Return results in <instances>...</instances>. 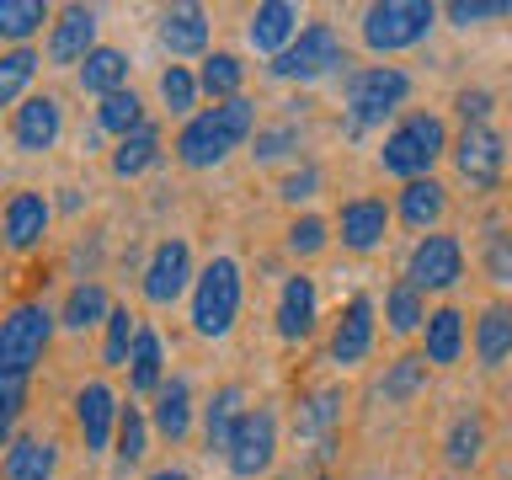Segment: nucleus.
Here are the masks:
<instances>
[{"instance_id": "nucleus-10", "label": "nucleus", "mask_w": 512, "mask_h": 480, "mask_svg": "<svg viewBox=\"0 0 512 480\" xmlns=\"http://www.w3.org/2000/svg\"><path fill=\"white\" fill-rule=\"evenodd\" d=\"M59 128H64V112H59L54 96H27L11 118V144L22 155H43V150H54Z\"/></svg>"}, {"instance_id": "nucleus-8", "label": "nucleus", "mask_w": 512, "mask_h": 480, "mask_svg": "<svg viewBox=\"0 0 512 480\" xmlns=\"http://www.w3.org/2000/svg\"><path fill=\"white\" fill-rule=\"evenodd\" d=\"M459 272H464L459 240L454 235H422L416 251H411V262H406V283L427 294V288H454Z\"/></svg>"}, {"instance_id": "nucleus-3", "label": "nucleus", "mask_w": 512, "mask_h": 480, "mask_svg": "<svg viewBox=\"0 0 512 480\" xmlns=\"http://www.w3.org/2000/svg\"><path fill=\"white\" fill-rule=\"evenodd\" d=\"M240 315V267L230 256H214L203 267L198 288H192V326L198 336H224Z\"/></svg>"}, {"instance_id": "nucleus-26", "label": "nucleus", "mask_w": 512, "mask_h": 480, "mask_svg": "<svg viewBox=\"0 0 512 480\" xmlns=\"http://www.w3.org/2000/svg\"><path fill=\"white\" fill-rule=\"evenodd\" d=\"M443 187L432 182V176H422V182H406V192H400V219L411 224V230H427V224L443 219Z\"/></svg>"}, {"instance_id": "nucleus-41", "label": "nucleus", "mask_w": 512, "mask_h": 480, "mask_svg": "<svg viewBox=\"0 0 512 480\" xmlns=\"http://www.w3.org/2000/svg\"><path fill=\"white\" fill-rule=\"evenodd\" d=\"M320 246H326V219L304 214V219L288 224V251H294V256H315Z\"/></svg>"}, {"instance_id": "nucleus-42", "label": "nucleus", "mask_w": 512, "mask_h": 480, "mask_svg": "<svg viewBox=\"0 0 512 480\" xmlns=\"http://www.w3.org/2000/svg\"><path fill=\"white\" fill-rule=\"evenodd\" d=\"M475 454H480V422H475V416H464V422H454V432H448V459L470 464Z\"/></svg>"}, {"instance_id": "nucleus-11", "label": "nucleus", "mask_w": 512, "mask_h": 480, "mask_svg": "<svg viewBox=\"0 0 512 480\" xmlns=\"http://www.w3.org/2000/svg\"><path fill=\"white\" fill-rule=\"evenodd\" d=\"M187 278H192L187 240H160L155 256H150V267H144V299H150V304H171L187 288Z\"/></svg>"}, {"instance_id": "nucleus-34", "label": "nucleus", "mask_w": 512, "mask_h": 480, "mask_svg": "<svg viewBox=\"0 0 512 480\" xmlns=\"http://www.w3.org/2000/svg\"><path fill=\"white\" fill-rule=\"evenodd\" d=\"M384 320H390V331H416V326H427L422 288H411V283H395V288H390V299H384Z\"/></svg>"}, {"instance_id": "nucleus-38", "label": "nucleus", "mask_w": 512, "mask_h": 480, "mask_svg": "<svg viewBox=\"0 0 512 480\" xmlns=\"http://www.w3.org/2000/svg\"><path fill=\"white\" fill-rule=\"evenodd\" d=\"M134 342H139V326H134V315L128 310H112L107 315V342H102V358L118 368V363H128V352H134Z\"/></svg>"}, {"instance_id": "nucleus-30", "label": "nucleus", "mask_w": 512, "mask_h": 480, "mask_svg": "<svg viewBox=\"0 0 512 480\" xmlns=\"http://www.w3.org/2000/svg\"><path fill=\"white\" fill-rule=\"evenodd\" d=\"M96 123H102L107 134L128 139V134H139V128H144V102L134 91H118V96H107V102L96 107Z\"/></svg>"}, {"instance_id": "nucleus-32", "label": "nucleus", "mask_w": 512, "mask_h": 480, "mask_svg": "<svg viewBox=\"0 0 512 480\" xmlns=\"http://www.w3.org/2000/svg\"><path fill=\"white\" fill-rule=\"evenodd\" d=\"M128 384L134 390H155L160 395V336L155 331H139V342H134V352H128Z\"/></svg>"}, {"instance_id": "nucleus-19", "label": "nucleus", "mask_w": 512, "mask_h": 480, "mask_svg": "<svg viewBox=\"0 0 512 480\" xmlns=\"http://www.w3.org/2000/svg\"><path fill=\"white\" fill-rule=\"evenodd\" d=\"M48 230V203L38 192H11L6 203V246L11 251H32Z\"/></svg>"}, {"instance_id": "nucleus-49", "label": "nucleus", "mask_w": 512, "mask_h": 480, "mask_svg": "<svg viewBox=\"0 0 512 480\" xmlns=\"http://www.w3.org/2000/svg\"><path fill=\"white\" fill-rule=\"evenodd\" d=\"M150 480H187V470H155Z\"/></svg>"}, {"instance_id": "nucleus-47", "label": "nucleus", "mask_w": 512, "mask_h": 480, "mask_svg": "<svg viewBox=\"0 0 512 480\" xmlns=\"http://www.w3.org/2000/svg\"><path fill=\"white\" fill-rule=\"evenodd\" d=\"M315 187H320V171H315V166H304V171H294V176L283 182V198H288V203L315 198Z\"/></svg>"}, {"instance_id": "nucleus-21", "label": "nucleus", "mask_w": 512, "mask_h": 480, "mask_svg": "<svg viewBox=\"0 0 512 480\" xmlns=\"http://www.w3.org/2000/svg\"><path fill=\"white\" fill-rule=\"evenodd\" d=\"M54 464H59V454H54V443H48V438H16L6 448L0 475H6V480H48V475H54Z\"/></svg>"}, {"instance_id": "nucleus-43", "label": "nucleus", "mask_w": 512, "mask_h": 480, "mask_svg": "<svg viewBox=\"0 0 512 480\" xmlns=\"http://www.w3.org/2000/svg\"><path fill=\"white\" fill-rule=\"evenodd\" d=\"M512 6L507 0H454L448 6V22L454 27H470V22H486V16H507Z\"/></svg>"}, {"instance_id": "nucleus-46", "label": "nucleus", "mask_w": 512, "mask_h": 480, "mask_svg": "<svg viewBox=\"0 0 512 480\" xmlns=\"http://www.w3.org/2000/svg\"><path fill=\"white\" fill-rule=\"evenodd\" d=\"M22 384L27 379H0V432H11L16 411H22Z\"/></svg>"}, {"instance_id": "nucleus-13", "label": "nucleus", "mask_w": 512, "mask_h": 480, "mask_svg": "<svg viewBox=\"0 0 512 480\" xmlns=\"http://www.w3.org/2000/svg\"><path fill=\"white\" fill-rule=\"evenodd\" d=\"M118 400H112V390L102 379H91V384H80V395H75V422H80V438H86V448L96 454V448H107L112 438V427H118Z\"/></svg>"}, {"instance_id": "nucleus-17", "label": "nucleus", "mask_w": 512, "mask_h": 480, "mask_svg": "<svg viewBox=\"0 0 512 480\" xmlns=\"http://www.w3.org/2000/svg\"><path fill=\"white\" fill-rule=\"evenodd\" d=\"M315 315H320L315 283L299 272V278L283 283V299H278V336H283V342H304V336L315 331Z\"/></svg>"}, {"instance_id": "nucleus-7", "label": "nucleus", "mask_w": 512, "mask_h": 480, "mask_svg": "<svg viewBox=\"0 0 512 480\" xmlns=\"http://www.w3.org/2000/svg\"><path fill=\"white\" fill-rule=\"evenodd\" d=\"M342 64H347V48H342V38H336V27L315 22V27H304L278 59H272V75H283V80H320V75L342 70Z\"/></svg>"}, {"instance_id": "nucleus-14", "label": "nucleus", "mask_w": 512, "mask_h": 480, "mask_svg": "<svg viewBox=\"0 0 512 480\" xmlns=\"http://www.w3.org/2000/svg\"><path fill=\"white\" fill-rule=\"evenodd\" d=\"M96 54V11L91 6H70L54 22V38H48V59L54 64H86Z\"/></svg>"}, {"instance_id": "nucleus-24", "label": "nucleus", "mask_w": 512, "mask_h": 480, "mask_svg": "<svg viewBox=\"0 0 512 480\" xmlns=\"http://www.w3.org/2000/svg\"><path fill=\"white\" fill-rule=\"evenodd\" d=\"M155 427L166 432V438H187V427H192V390H187V379H166L160 384V395H155Z\"/></svg>"}, {"instance_id": "nucleus-50", "label": "nucleus", "mask_w": 512, "mask_h": 480, "mask_svg": "<svg viewBox=\"0 0 512 480\" xmlns=\"http://www.w3.org/2000/svg\"><path fill=\"white\" fill-rule=\"evenodd\" d=\"M320 480H326V475H320Z\"/></svg>"}, {"instance_id": "nucleus-35", "label": "nucleus", "mask_w": 512, "mask_h": 480, "mask_svg": "<svg viewBox=\"0 0 512 480\" xmlns=\"http://www.w3.org/2000/svg\"><path fill=\"white\" fill-rule=\"evenodd\" d=\"M336 416H342V390H320V395L304 400L299 432H304V438H326V432L336 427Z\"/></svg>"}, {"instance_id": "nucleus-37", "label": "nucleus", "mask_w": 512, "mask_h": 480, "mask_svg": "<svg viewBox=\"0 0 512 480\" xmlns=\"http://www.w3.org/2000/svg\"><path fill=\"white\" fill-rule=\"evenodd\" d=\"M32 70H38V54H32V48H11L6 59H0V102H16V96H22V86L32 80Z\"/></svg>"}, {"instance_id": "nucleus-16", "label": "nucleus", "mask_w": 512, "mask_h": 480, "mask_svg": "<svg viewBox=\"0 0 512 480\" xmlns=\"http://www.w3.org/2000/svg\"><path fill=\"white\" fill-rule=\"evenodd\" d=\"M294 38H299V6H288V0H267V6H256V16H251V48H256V54L278 59Z\"/></svg>"}, {"instance_id": "nucleus-44", "label": "nucleus", "mask_w": 512, "mask_h": 480, "mask_svg": "<svg viewBox=\"0 0 512 480\" xmlns=\"http://www.w3.org/2000/svg\"><path fill=\"white\" fill-rule=\"evenodd\" d=\"M486 272L496 283H512V235H491L486 240Z\"/></svg>"}, {"instance_id": "nucleus-29", "label": "nucleus", "mask_w": 512, "mask_h": 480, "mask_svg": "<svg viewBox=\"0 0 512 480\" xmlns=\"http://www.w3.org/2000/svg\"><path fill=\"white\" fill-rule=\"evenodd\" d=\"M155 155H160V134L144 123L139 134L118 139V150H112V171H118V176H139L144 166H155Z\"/></svg>"}, {"instance_id": "nucleus-6", "label": "nucleus", "mask_w": 512, "mask_h": 480, "mask_svg": "<svg viewBox=\"0 0 512 480\" xmlns=\"http://www.w3.org/2000/svg\"><path fill=\"white\" fill-rule=\"evenodd\" d=\"M432 0H384L363 16V38L379 54H395V48H411L432 32Z\"/></svg>"}, {"instance_id": "nucleus-31", "label": "nucleus", "mask_w": 512, "mask_h": 480, "mask_svg": "<svg viewBox=\"0 0 512 480\" xmlns=\"http://www.w3.org/2000/svg\"><path fill=\"white\" fill-rule=\"evenodd\" d=\"M240 80H246V64H240L235 54H208V59H203L198 86H203L208 96H219V102H235Z\"/></svg>"}, {"instance_id": "nucleus-2", "label": "nucleus", "mask_w": 512, "mask_h": 480, "mask_svg": "<svg viewBox=\"0 0 512 480\" xmlns=\"http://www.w3.org/2000/svg\"><path fill=\"white\" fill-rule=\"evenodd\" d=\"M448 150V134L438 118H427V112H411L406 123L395 128L390 139H384V171L390 176H406V182H422V176L432 171V160H438Z\"/></svg>"}, {"instance_id": "nucleus-4", "label": "nucleus", "mask_w": 512, "mask_h": 480, "mask_svg": "<svg viewBox=\"0 0 512 480\" xmlns=\"http://www.w3.org/2000/svg\"><path fill=\"white\" fill-rule=\"evenodd\" d=\"M48 336H54V315L43 304H16L0 326V379H27L32 363L43 358Z\"/></svg>"}, {"instance_id": "nucleus-28", "label": "nucleus", "mask_w": 512, "mask_h": 480, "mask_svg": "<svg viewBox=\"0 0 512 480\" xmlns=\"http://www.w3.org/2000/svg\"><path fill=\"white\" fill-rule=\"evenodd\" d=\"M107 288L102 283H75L70 288V299H64V315H59V326H70V331H86L96 326V320H107Z\"/></svg>"}, {"instance_id": "nucleus-5", "label": "nucleus", "mask_w": 512, "mask_h": 480, "mask_svg": "<svg viewBox=\"0 0 512 480\" xmlns=\"http://www.w3.org/2000/svg\"><path fill=\"white\" fill-rule=\"evenodd\" d=\"M411 80L395 70V64H374V70L347 80V134H363L368 123H384L390 112L406 102Z\"/></svg>"}, {"instance_id": "nucleus-36", "label": "nucleus", "mask_w": 512, "mask_h": 480, "mask_svg": "<svg viewBox=\"0 0 512 480\" xmlns=\"http://www.w3.org/2000/svg\"><path fill=\"white\" fill-rule=\"evenodd\" d=\"M43 16H48L43 0H0V32H6V38H16V43H22L27 32H38Z\"/></svg>"}, {"instance_id": "nucleus-15", "label": "nucleus", "mask_w": 512, "mask_h": 480, "mask_svg": "<svg viewBox=\"0 0 512 480\" xmlns=\"http://www.w3.org/2000/svg\"><path fill=\"white\" fill-rule=\"evenodd\" d=\"M368 347H374V299L358 294V299H347V310L331 331V358L336 363H358Z\"/></svg>"}, {"instance_id": "nucleus-12", "label": "nucleus", "mask_w": 512, "mask_h": 480, "mask_svg": "<svg viewBox=\"0 0 512 480\" xmlns=\"http://www.w3.org/2000/svg\"><path fill=\"white\" fill-rule=\"evenodd\" d=\"M454 166L470 187H496L502 182V139L491 128H464L454 144Z\"/></svg>"}, {"instance_id": "nucleus-23", "label": "nucleus", "mask_w": 512, "mask_h": 480, "mask_svg": "<svg viewBox=\"0 0 512 480\" xmlns=\"http://www.w3.org/2000/svg\"><path fill=\"white\" fill-rule=\"evenodd\" d=\"M123 80H128V59L118 54V48H96V54L80 64V86H86L91 96H102V102L118 96V91H128Z\"/></svg>"}, {"instance_id": "nucleus-18", "label": "nucleus", "mask_w": 512, "mask_h": 480, "mask_svg": "<svg viewBox=\"0 0 512 480\" xmlns=\"http://www.w3.org/2000/svg\"><path fill=\"white\" fill-rule=\"evenodd\" d=\"M384 230H390V208L384 198H352L342 208V246L347 251H374Z\"/></svg>"}, {"instance_id": "nucleus-39", "label": "nucleus", "mask_w": 512, "mask_h": 480, "mask_svg": "<svg viewBox=\"0 0 512 480\" xmlns=\"http://www.w3.org/2000/svg\"><path fill=\"white\" fill-rule=\"evenodd\" d=\"M160 96H166L171 112H192V102H198V80H192L182 64H171V70L160 75Z\"/></svg>"}, {"instance_id": "nucleus-1", "label": "nucleus", "mask_w": 512, "mask_h": 480, "mask_svg": "<svg viewBox=\"0 0 512 480\" xmlns=\"http://www.w3.org/2000/svg\"><path fill=\"white\" fill-rule=\"evenodd\" d=\"M251 123H256V107L246 102V96H235V102H219V107L198 112V118L182 128V139H176V155H182V166H192V171L219 166V160L230 155V150H240V139L251 134Z\"/></svg>"}, {"instance_id": "nucleus-48", "label": "nucleus", "mask_w": 512, "mask_h": 480, "mask_svg": "<svg viewBox=\"0 0 512 480\" xmlns=\"http://www.w3.org/2000/svg\"><path fill=\"white\" fill-rule=\"evenodd\" d=\"M288 144H294V128H272V134H256V160H278Z\"/></svg>"}, {"instance_id": "nucleus-9", "label": "nucleus", "mask_w": 512, "mask_h": 480, "mask_svg": "<svg viewBox=\"0 0 512 480\" xmlns=\"http://www.w3.org/2000/svg\"><path fill=\"white\" fill-rule=\"evenodd\" d=\"M272 454H278V422H272V411H246L230 438V470L235 475H262Z\"/></svg>"}, {"instance_id": "nucleus-40", "label": "nucleus", "mask_w": 512, "mask_h": 480, "mask_svg": "<svg viewBox=\"0 0 512 480\" xmlns=\"http://www.w3.org/2000/svg\"><path fill=\"white\" fill-rule=\"evenodd\" d=\"M118 459L123 464H139L144 459V416L134 406H123V416H118Z\"/></svg>"}, {"instance_id": "nucleus-22", "label": "nucleus", "mask_w": 512, "mask_h": 480, "mask_svg": "<svg viewBox=\"0 0 512 480\" xmlns=\"http://www.w3.org/2000/svg\"><path fill=\"white\" fill-rule=\"evenodd\" d=\"M160 43L171 48V54H198V48L208 43V22L198 6H171L166 16H160Z\"/></svg>"}, {"instance_id": "nucleus-45", "label": "nucleus", "mask_w": 512, "mask_h": 480, "mask_svg": "<svg viewBox=\"0 0 512 480\" xmlns=\"http://www.w3.org/2000/svg\"><path fill=\"white\" fill-rule=\"evenodd\" d=\"M459 118H464V128H486V112H491V91H459Z\"/></svg>"}, {"instance_id": "nucleus-27", "label": "nucleus", "mask_w": 512, "mask_h": 480, "mask_svg": "<svg viewBox=\"0 0 512 480\" xmlns=\"http://www.w3.org/2000/svg\"><path fill=\"white\" fill-rule=\"evenodd\" d=\"M459 352H464V315L459 310L427 315V363H454Z\"/></svg>"}, {"instance_id": "nucleus-20", "label": "nucleus", "mask_w": 512, "mask_h": 480, "mask_svg": "<svg viewBox=\"0 0 512 480\" xmlns=\"http://www.w3.org/2000/svg\"><path fill=\"white\" fill-rule=\"evenodd\" d=\"M240 416H246V390H240V384H224V390H214V400L203 406V438H208V448L230 454V438H235Z\"/></svg>"}, {"instance_id": "nucleus-33", "label": "nucleus", "mask_w": 512, "mask_h": 480, "mask_svg": "<svg viewBox=\"0 0 512 480\" xmlns=\"http://www.w3.org/2000/svg\"><path fill=\"white\" fill-rule=\"evenodd\" d=\"M422 379H427V352H411V358L390 363V374L379 379V395L384 400H411L416 390H422Z\"/></svg>"}, {"instance_id": "nucleus-25", "label": "nucleus", "mask_w": 512, "mask_h": 480, "mask_svg": "<svg viewBox=\"0 0 512 480\" xmlns=\"http://www.w3.org/2000/svg\"><path fill=\"white\" fill-rule=\"evenodd\" d=\"M475 352H480V363H486V368H496L512 352V304H491V310L480 315Z\"/></svg>"}]
</instances>
